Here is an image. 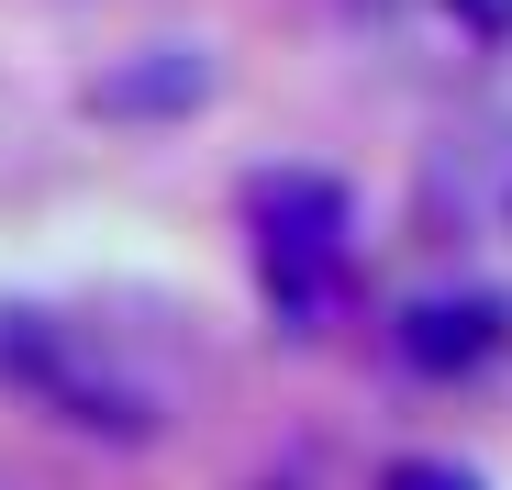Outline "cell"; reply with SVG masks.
<instances>
[{"mask_svg": "<svg viewBox=\"0 0 512 490\" xmlns=\"http://www.w3.org/2000/svg\"><path fill=\"white\" fill-rule=\"evenodd\" d=\"M457 23H479V34H512V0H457Z\"/></svg>", "mask_w": 512, "mask_h": 490, "instance_id": "cell-5", "label": "cell"}, {"mask_svg": "<svg viewBox=\"0 0 512 490\" xmlns=\"http://www.w3.org/2000/svg\"><path fill=\"white\" fill-rule=\"evenodd\" d=\"M501 323H512V312L479 301V290H468V301H412V312H401V357L435 368V379H446V368H479V357L501 346Z\"/></svg>", "mask_w": 512, "mask_h": 490, "instance_id": "cell-2", "label": "cell"}, {"mask_svg": "<svg viewBox=\"0 0 512 490\" xmlns=\"http://www.w3.org/2000/svg\"><path fill=\"white\" fill-rule=\"evenodd\" d=\"M379 490H479V479H468V468H446V457H401Z\"/></svg>", "mask_w": 512, "mask_h": 490, "instance_id": "cell-4", "label": "cell"}, {"mask_svg": "<svg viewBox=\"0 0 512 490\" xmlns=\"http://www.w3.org/2000/svg\"><path fill=\"white\" fill-rule=\"evenodd\" d=\"M0 368H23V379L56 401V413H67V424H90V435H101V424H112V435H145V401H134L90 346H67L45 312H12V323H0Z\"/></svg>", "mask_w": 512, "mask_h": 490, "instance_id": "cell-1", "label": "cell"}, {"mask_svg": "<svg viewBox=\"0 0 512 490\" xmlns=\"http://www.w3.org/2000/svg\"><path fill=\"white\" fill-rule=\"evenodd\" d=\"M201 90H212V67L179 56V45H156V67H134V78L101 90V112H179V101H201Z\"/></svg>", "mask_w": 512, "mask_h": 490, "instance_id": "cell-3", "label": "cell"}]
</instances>
